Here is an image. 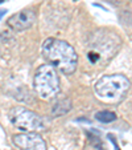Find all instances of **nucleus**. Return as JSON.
Returning <instances> with one entry per match:
<instances>
[{
  "mask_svg": "<svg viewBox=\"0 0 132 150\" xmlns=\"http://www.w3.org/2000/svg\"><path fill=\"white\" fill-rule=\"evenodd\" d=\"M95 118L98 121L103 122V124H108V122H112L116 120V114L111 110H101L95 113Z\"/></svg>",
  "mask_w": 132,
  "mask_h": 150,
  "instance_id": "nucleus-8",
  "label": "nucleus"
},
{
  "mask_svg": "<svg viewBox=\"0 0 132 150\" xmlns=\"http://www.w3.org/2000/svg\"><path fill=\"white\" fill-rule=\"evenodd\" d=\"M107 1H110V3H112V4H119L122 0H107Z\"/></svg>",
  "mask_w": 132,
  "mask_h": 150,
  "instance_id": "nucleus-9",
  "label": "nucleus"
},
{
  "mask_svg": "<svg viewBox=\"0 0 132 150\" xmlns=\"http://www.w3.org/2000/svg\"><path fill=\"white\" fill-rule=\"evenodd\" d=\"M13 144L20 150H46V144L36 132H25L13 136Z\"/></svg>",
  "mask_w": 132,
  "mask_h": 150,
  "instance_id": "nucleus-5",
  "label": "nucleus"
},
{
  "mask_svg": "<svg viewBox=\"0 0 132 150\" xmlns=\"http://www.w3.org/2000/svg\"><path fill=\"white\" fill-rule=\"evenodd\" d=\"M34 91L42 100H52L58 96L61 86L57 71L50 64H44L37 69L34 74Z\"/></svg>",
  "mask_w": 132,
  "mask_h": 150,
  "instance_id": "nucleus-3",
  "label": "nucleus"
},
{
  "mask_svg": "<svg viewBox=\"0 0 132 150\" xmlns=\"http://www.w3.org/2000/svg\"><path fill=\"white\" fill-rule=\"evenodd\" d=\"M129 85V80L123 74H106L96 81L95 92L101 98L106 101H118L126 96Z\"/></svg>",
  "mask_w": 132,
  "mask_h": 150,
  "instance_id": "nucleus-2",
  "label": "nucleus"
},
{
  "mask_svg": "<svg viewBox=\"0 0 132 150\" xmlns=\"http://www.w3.org/2000/svg\"><path fill=\"white\" fill-rule=\"evenodd\" d=\"M6 12H7V9H1V11H0V19H1V16H3Z\"/></svg>",
  "mask_w": 132,
  "mask_h": 150,
  "instance_id": "nucleus-10",
  "label": "nucleus"
},
{
  "mask_svg": "<svg viewBox=\"0 0 132 150\" xmlns=\"http://www.w3.org/2000/svg\"><path fill=\"white\" fill-rule=\"evenodd\" d=\"M34 21H36V12L33 9H23V11L12 15L7 20V24L13 31L21 32V31H25V29L31 28Z\"/></svg>",
  "mask_w": 132,
  "mask_h": 150,
  "instance_id": "nucleus-6",
  "label": "nucleus"
},
{
  "mask_svg": "<svg viewBox=\"0 0 132 150\" xmlns=\"http://www.w3.org/2000/svg\"><path fill=\"white\" fill-rule=\"evenodd\" d=\"M71 109V101L69 98H62L58 102H56L52 109V113L54 117H59L62 114H66Z\"/></svg>",
  "mask_w": 132,
  "mask_h": 150,
  "instance_id": "nucleus-7",
  "label": "nucleus"
},
{
  "mask_svg": "<svg viewBox=\"0 0 132 150\" xmlns=\"http://www.w3.org/2000/svg\"><path fill=\"white\" fill-rule=\"evenodd\" d=\"M3 1H4V0H0V4H1V3H3Z\"/></svg>",
  "mask_w": 132,
  "mask_h": 150,
  "instance_id": "nucleus-11",
  "label": "nucleus"
},
{
  "mask_svg": "<svg viewBox=\"0 0 132 150\" xmlns=\"http://www.w3.org/2000/svg\"><path fill=\"white\" fill-rule=\"evenodd\" d=\"M11 122L20 130L24 132H41L45 130V122L37 113L27 108L19 106L11 110Z\"/></svg>",
  "mask_w": 132,
  "mask_h": 150,
  "instance_id": "nucleus-4",
  "label": "nucleus"
},
{
  "mask_svg": "<svg viewBox=\"0 0 132 150\" xmlns=\"http://www.w3.org/2000/svg\"><path fill=\"white\" fill-rule=\"evenodd\" d=\"M42 56L48 64L64 74H71L77 69L78 54L75 49L65 40L49 37L42 44Z\"/></svg>",
  "mask_w": 132,
  "mask_h": 150,
  "instance_id": "nucleus-1",
  "label": "nucleus"
}]
</instances>
